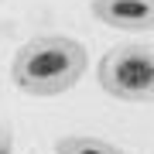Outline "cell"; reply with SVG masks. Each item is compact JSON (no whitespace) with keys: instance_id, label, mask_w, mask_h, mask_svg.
<instances>
[{"instance_id":"obj_5","label":"cell","mask_w":154,"mask_h":154,"mask_svg":"<svg viewBox=\"0 0 154 154\" xmlns=\"http://www.w3.org/2000/svg\"><path fill=\"white\" fill-rule=\"evenodd\" d=\"M11 147H14V134L7 123H0V154H11Z\"/></svg>"},{"instance_id":"obj_1","label":"cell","mask_w":154,"mask_h":154,"mask_svg":"<svg viewBox=\"0 0 154 154\" xmlns=\"http://www.w3.org/2000/svg\"><path fill=\"white\" fill-rule=\"evenodd\" d=\"M89 69V51L69 34H34L14 51L11 79L21 93L48 99L72 89Z\"/></svg>"},{"instance_id":"obj_3","label":"cell","mask_w":154,"mask_h":154,"mask_svg":"<svg viewBox=\"0 0 154 154\" xmlns=\"http://www.w3.org/2000/svg\"><path fill=\"white\" fill-rule=\"evenodd\" d=\"M89 11L99 24L130 34H147L154 28V0H93Z\"/></svg>"},{"instance_id":"obj_2","label":"cell","mask_w":154,"mask_h":154,"mask_svg":"<svg viewBox=\"0 0 154 154\" xmlns=\"http://www.w3.org/2000/svg\"><path fill=\"white\" fill-rule=\"evenodd\" d=\"M99 89L123 103H147L154 93V55L147 45H116L99 62Z\"/></svg>"},{"instance_id":"obj_4","label":"cell","mask_w":154,"mask_h":154,"mask_svg":"<svg viewBox=\"0 0 154 154\" xmlns=\"http://www.w3.org/2000/svg\"><path fill=\"white\" fill-rule=\"evenodd\" d=\"M55 154H127L123 147L103 140V137H86V134H75V137H58Z\"/></svg>"}]
</instances>
